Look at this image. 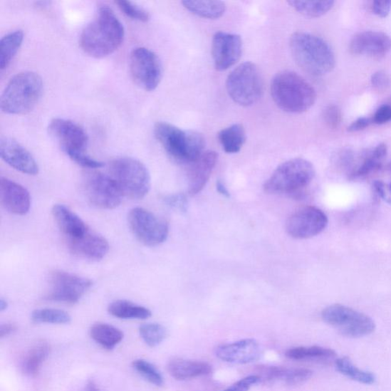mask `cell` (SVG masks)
I'll use <instances>...</instances> for the list:
<instances>
[{
    "label": "cell",
    "mask_w": 391,
    "mask_h": 391,
    "mask_svg": "<svg viewBox=\"0 0 391 391\" xmlns=\"http://www.w3.org/2000/svg\"><path fill=\"white\" fill-rule=\"evenodd\" d=\"M7 308H8V302L5 299L1 298V300H0V311L4 312Z\"/></svg>",
    "instance_id": "obj_51"
},
{
    "label": "cell",
    "mask_w": 391,
    "mask_h": 391,
    "mask_svg": "<svg viewBox=\"0 0 391 391\" xmlns=\"http://www.w3.org/2000/svg\"><path fill=\"white\" fill-rule=\"evenodd\" d=\"M92 339L102 347L112 350L123 340V333L116 327L103 323L93 325L90 329Z\"/></svg>",
    "instance_id": "obj_27"
},
{
    "label": "cell",
    "mask_w": 391,
    "mask_h": 391,
    "mask_svg": "<svg viewBox=\"0 0 391 391\" xmlns=\"http://www.w3.org/2000/svg\"><path fill=\"white\" fill-rule=\"evenodd\" d=\"M293 360H329L336 356L334 350L320 346L297 347L291 348L285 354Z\"/></svg>",
    "instance_id": "obj_34"
},
{
    "label": "cell",
    "mask_w": 391,
    "mask_h": 391,
    "mask_svg": "<svg viewBox=\"0 0 391 391\" xmlns=\"http://www.w3.org/2000/svg\"><path fill=\"white\" fill-rule=\"evenodd\" d=\"M216 355L220 360L228 363L249 364L258 360L261 348L256 340L246 339L219 346Z\"/></svg>",
    "instance_id": "obj_20"
},
{
    "label": "cell",
    "mask_w": 391,
    "mask_h": 391,
    "mask_svg": "<svg viewBox=\"0 0 391 391\" xmlns=\"http://www.w3.org/2000/svg\"><path fill=\"white\" fill-rule=\"evenodd\" d=\"M68 244L75 255L90 261L102 260L110 249L108 241L90 230L79 239L68 240Z\"/></svg>",
    "instance_id": "obj_21"
},
{
    "label": "cell",
    "mask_w": 391,
    "mask_h": 391,
    "mask_svg": "<svg viewBox=\"0 0 391 391\" xmlns=\"http://www.w3.org/2000/svg\"><path fill=\"white\" fill-rule=\"evenodd\" d=\"M50 353L51 347L47 343L41 342L34 345L25 356L24 372L29 376H36Z\"/></svg>",
    "instance_id": "obj_31"
},
{
    "label": "cell",
    "mask_w": 391,
    "mask_h": 391,
    "mask_svg": "<svg viewBox=\"0 0 391 391\" xmlns=\"http://www.w3.org/2000/svg\"><path fill=\"white\" fill-rule=\"evenodd\" d=\"M328 225V218L321 209L305 207L296 211L288 219L286 230L294 239H306L321 234Z\"/></svg>",
    "instance_id": "obj_15"
},
{
    "label": "cell",
    "mask_w": 391,
    "mask_h": 391,
    "mask_svg": "<svg viewBox=\"0 0 391 391\" xmlns=\"http://www.w3.org/2000/svg\"><path fill=\"white\" fill-rule=\"evenodd\" d=\"M128 220L132 234L145 246L160 245L168 236L167 221L149 210L140 207L134 208L130 212Z\"/></svg>",
    "instance_id": "obj_12"
},
{
    "label": "cell",
    "mask_w": 391,
    "mask_h": 391,
    "mask_svg": "<svg viewBox=\"0 0 391 391\" xmlns=\"http://www.w3.org/2000/svg\"><path fill=\"white\" fill-rule=\"evenodd\" d=\"M50 136L69 157L86 152L88 136L85 130L71 120L55 118L48 127Z\"/></svg>",
    "instance_id": "obj_14"
},
{
    "label": "cell",
    "mask_w": 391,
    "mask_h": 391,
    "mask_svg": "<svg viewBox=\"0 0 391 391\" xmlns=\"http://www.w3.org/2000/svg\"><path fill=\"white\" fill-rule=\"evenodd\" d=\"M121 11L129 18L133 20L140 21V22L147 23L150 19V14L149 12L140 6H137L135 4L130 1H125V0H119L115 2Z\"/></svg>",
    "instance_id": "obj_39"
},
{
    "label": "cell",
    "mask_w": 391,
    "mask_h": 391,
    "mask_svg": "<svg viewBox=\"0 0 391 391\" xmlns=\"http://www.w3.org/2000/svg\"><path fill=\"white\" fill-rule=\"evenodd\" d=\"M124 27L113 9L103 6L82 31L80 46L85 54L103 58L113 54L122 44Z\"/></svg>",
    "instance_id": "obj_1"
},
{
    "label": "cell",
    "mask_w": 391,
    "mask_h": 391,
    "mask_svg": "<svg viewBox=\"0 0 391 391\" xmlns=\"http://www.w3.org/2000/svg\"><path fill=\"white\" fill-rule=\"evenodd\" d=\"M84 192L90 204L104 209L119 207L123 197L114 179L100 172H92L86 176Z\"/></svg>",
    "instance_id": "obj_13"
},
{
    "label": "cell",
    "mask_w": 391,
    "mask_h": 391,
    "mask_svg": "<svg viewBox=\"0 0 391 391\" xmlns=\"http://www.w3.org/2000/svg\"><path fill=\"white\" fill-rule=\"evenodd\" d=\"M24 33L22 30L12 31L0 41V69L3 71L10 65L21 46L23 44Z\"/></svg>",
    "instance_id": "obj_30"
},
{
    "label": "cell",
    "mask_w": 391,
    "mask_h": 391,
    "mask_svg": "<svg viewBox=\"0 0 391 391\" xmlns=\"http://www.w3.org/2000/svg\"><path fill=\"white\" fill-rule=\"evenodd\" d=\"M110 314L122 320H146L152 316L150 310L145 306L125 300H118L110 304Z\"/></svg>",
    "instance_id": "obj_26"
},
{
    "label": "cell",
    "mask_w": 391,
    "mask_h": 391,
    "mask_svg": "<svg viewBox=\"0 0 391 391\" xmlns=\"http://www.w3.org/2000/svg\"><path fill=\"white\" fill-rule=\"evenodd\" d=\"M140 333L143 341L150 347L160 345L167 336V330L158 323H146L140 326Z\"/></svg>",
    "instance_id": "obj_37"
},
{
    "label": "cell",
    "mask_w": 391,
    "mask_h": 391,
    "mask_svg": "<svg viewBox=\"0 0 391 391\" xmlns=\"http://www.w3.org/2000/svg\"><path fill=\"white\" fill-rule=\"evenodd\" d=\"M373 186L378 197L382 198L385 202L391 205V183L387 184L377 181L374 182Z\"/></svg>",
    "instance_id": "obj_44"
},
{
    "label": "cell",
    "mask_w": 391,
    "mask_h": 391,
    "mask_svg": "<svg viewBox=\"0 0 391 391\" xmlns=\"http://www.w3.org/2000/svg\"><path fill=\"white\" fill-rule=\"evenodd\" d=\"M31 320L36 323L67 324L71 322V317L61 310L41 309L31 313Z\"/></svg>",
    "instance_id": "obj_36"
},
{
    "label": "cell",
    "mask_w": 391,
    "mask_h": 391,
    "mask_svg": "<svg viewBox=\"0 0 391 391\" xmlns=\"http://www.w3.org/2000/svg\"><path fill=\"white\" fill-rule=\"evenodd\" d=\"M218 155L213 151L204 152L192 163L188 177V192L194 196L202 192L217 165Z\"/></svg>",
    "instance_id": "obj_22"
},
{
    "label": "cell",
    "mask_w": 391,
    "mask_h": 391,
    "mask_svg": "<svg viewBox=\"0 0 391 391\" xmlns=\"http://www.w3.org/2000/svg\"><path fill=\"white\" fill-rule=\"evenodd\" d=\"M391 120V107L389 105H383L376 111L372 122L382 125Z\"/></svg>",
    "instance_id": "obj_45"
},
{
    "label": "cell",
    "mask_w": 391,
    "mask_h": 391,
    "mask_svg": "<svg viewBox=\"0 0 391 391\" xmlns=\"http://www.w3.org/2000/svg\"><path fill=\"white\" fill-rule=\"evenodd\" d=\"M165 203L172 208L185 212L187 209V199L183 194L167 196L165 198Z\"/></svg>",
    "instance_id": "obj_43"
},
{
    "label": "cell",
    "mask_w": 391,
    "mask_h": 391,
    "mask_svg": "<svg viewBox=\"0 0 391 391\" xmlns=\"http://www.w3.org/2000/svg\"><path fill=\"white\" fill-rule=\"evenodd\" d=\"M229 97L242 107L259 101L263 92V80L259 68L251 62L241 63L230 73L226 80Z\"/></svg>",
    "instance_id": "obj_8"
},
{
    "label": "cell",
    "mask_w": 391,
    "mask_h": 391,
    "mask_svg": "<svg viewBox=\"0 0 391 391\" xmlns=\"http://www.w3.org/2000/svg\"><path fill=\"white\" fill-rule=\"evenodd\" d=\"M218 140L226 153H238L246 140L244 126L234 124L221 130L218 133Z\"/></svg>",
    "instance_id": "obj_29"
},
{
    "label": "cell",
    "mask_w": 391,
    "mask_h": 391,
    "mask_svg": "<svg viewBox=\"0 0 391 391\" xmlns=\"http://www.w3.org/2000/svg\"><path fill=\"white\" fill-rule=\"evenodd\" d=\"M110 177L123 196L134 199L144 198L151 188V176L146 166L135 158H115L110 165Z\"/></svg>",
    "instance_id": "obj_7"
},
{
    "label": "cell",
    "mask_w": 391,
    "mask_h": 391,
    "mask_svg": "<svg viewBox=\"0 0 391 391\" xmlns=\"http://www.w3.org/2000/svg\"><path fill=\"white\" fill-rule=\"evenodd\" d=\"M184 6L189 12L203 18L217 19L223 16L226 12V4L221 1H194V0H186L183 1Z\"/></svg>",
    "instance_id": "obj_33"
},
{
    "label": "cell",
    "mask_w": 391,
    "mask_h": 391,
    "mask_svg": "<svg viewBox=\"0 0 391 391\" xmlns=\"http://www.w3.org/2000/svg\"><path fill=\"white\" fill-rule=\"evenodd\" d=\"M261 379L259 375L248 376L241 379L239 382L224 391H249L253 385L261 382Z\"/></svg>",
    "instance_id": "obj_41"
},
{
    "label": "cell",
    "mask_w": 391,
    "mask_h": 391,
    "mask_svg": "<svg viewBox=\"0 0 391 391\" xmlns=\"http://www.w3.org/2000/svg\"><path fill=\"white\" fill-rule=\"evenodd\" d=\"M372 122V120L367 118H358L348 127V130L353 132L361 131L366 129Z\"/></svg>",
    "instance_id": "obj_47"
},
{
    "label": "cell",
    "mask_w": 391,
    "mask_h": 391,
    "mask_svg": "<svg viewBox=\"0 0 391 391\" xmlns=\"http://www.w3.org/2000/svg\"><path fill=\"white\" fill-rule=\"evenodd\" d=\"M291 54L298 65L313 76H323L335 66L332 48L323 38L306 33H294L290 41Z\"/></svg>",
    "instance_id": "obj_3"
},
{
    "label": "cell",
    "mask_w": 391,
    "mask_h": 391,
    "mask_svg": "<svg viewBox=\"0 0 391 391\" xmlns=\"http://www.w3.org/2000/svg\"><path fill=\"white\" fill-rule=\"evenodd\" d=\"M350 48L355 55L382 58L391 49V38L382 31H366L353 37Z\"/></svg>",
    "instance_id": "obj_18"
},
{
    "label": "cell",
    "mask_w": 391,
    "mask_h": 391,
    "mask_svg": "<svg viewBox=\"0 0 391 391\" xmlns=\"http://www.w3.org/2000/svg\"><path fill=\"white\" fill-rule=\"evenodd\" d=\"M2 160L15 170L28 175H36L39 167L35 157L25 147L12 138L2 137L0 140Z\"/></svg>",
    "instance_id": "obj_17"
},
{
    "label": "cell",
    "mask_w": 391,
    "mask_h": 391,
    "mask_svg": "<svg viewBox=\"0 0 391 391\" xmlns=\"http://www.w3.org/2000/svg\"><path fill=\"white\" fill-rule=\"evenodd\" d=\"M288 4L300 14L308 17H320L333 7L331 0L325 1H288Z\"/></svg>",
    "instance_id": "obj_35"
},
{
    "label": "cell",
    "mask_w": 391,
    "mask_h": 391,
    "mask_svg": "<svg viewBox=\"0 0 391 391\" xmlns=\"http://www.w3.org/2000/svg\"><path fill=\"white\" fill-rule=\"evenodd\" d=\"M85 391H100L99 387L93 382H90L85 389Z\"/></svg>",
    "instance_id": "obj_50"
},
{
    "label": "cell",
    "mask_w": 391,
    "mask_h": 391,
    "mask_svg": "<svg viewBox=\"0 0 391 391\" xmlns=\"http://www.w3.org/2000/svg\"><path fill=\"white\" fill-rule=\"evenodd\" d=\"M389 167H390V170H391V162H390V165H389Z\"/></svg>",
    "instance_id": "obj_52"
},
{
    "label": "cell",
    "mask_w": 391,
    "mask_h": 391,
    "mask_svg": "<svg viewBox=\"0 0 391 391\" xmlns=\"http://www.w3.org/2000/svg\"><path fill=\"white\" fill-rule=\"evenodd\" d=\"M49 284L48 301L75 304L90 289L93 282L75 273L56 270L50 273Z\"/></svg>",
    "instance_id": "obj_11"
},
{
    "label": "cell",
    "mask_w": 391,
    "mask_h": 391,
    "mask_svg": "<svg viewBox=\"0 0 391 391\" xmlns=\"http://www.w3.org/2000/svg\"><path fill=\"white\" fill-rule=\"evenodd\" d=\"M335 367L340 374L358 383L371 385L376 382V377L372 372L358 368L350 358L342 357L336 359Z\"/></svg>",
    "instance_id": "obj_32"
},
{
    "label": "cell",
    "mask_w": 391,
    "mask_h": 391,
    "mask_svg": "<svg viewBox=\"0 0 391 391\" xmlns=\"http://www.w3.org/2000/svg\"><path fill=\"white\" fill-rule=\"evenodd\" d=\"M315 168L303 158H294L281 165L264 184L269 194H300L313 181Z\"/></svg>",
    "instance_id": "obj_6"
},
{
    "label": "cell",
    "mask_w": 391,
    "mask_h": 391,
    "mask_svg": "<svg viewBox=\"0 0 391 391\" xmlns=\"http://www.w3.org/2000/svg\"><path fill=\"white\" fill-rule=\"evenodd\" d=\"M371 82L375 89L379 91L387 90L391 86V79L385 71H380L374 73Z\"/></svg>",
    "instance_id": "obj_42"
},
{
    "label": "cell",
    "mask_w": 391,
    "mask_h": 391,
    "mask_svg": "<svg viewBox=\"0 0 391 391\" xmlns=\"http://www.w3.org/2000/svg\"><path fill=\"white\" fill-rule=\"evenodd\" d=\"M217 189L218 190V192L226 197H229V193L228 192V189L226 188V187L225 186V184L221 182V181H218L217 183Z\"/></svg>",
    "instance_id": "obj_49"
},
{
    "label": "cell",
    "mask_w": 391,
    "mask_h": 391,
    "mask_svg": "<svg viewBox=\"0 0 391 391\" xmlns=\"http://www.w3.org/2000/svg\"><path fill=\"white\" fill-rule=\"evenodd\" d=\"M242 54V40L236 34L219 31L213 38L212 56L217 71L234 66Z\"/></svg>",
    "instance_id": "obj_16"
},
{
    "label": "cell",
    "mask_w": 391,
    "mask_h": 391,
    "mask_svg": "<svg viewBox=\"0 0 391 391\" xmlns=\"http://www.w3.org/2000/svg\"><path fill=\"white\" fill-rule=\"evenodd\" d=\"M387 153V145L384 143L378 145L366 155L362 165L350 174V178L351 179H362L379 170Z\"/></svg>",
    "instance_id": "obj_28"
},
{
    "label": "cell",
    "mask_w": 391,
    "mask_h": 391,
    "mask_svg": "<svg viewBox=\"0 0 391 391\" xmlns=\"http://www.w3.org/2000/svg\"><path fill=\"white\" fill-rule=\"evenodd\" d=\"M323 118L325 124L331 129H336L342 122V113L336 105H329L323 113Z\"/></svg>",
    "instance_id": "obj_40"
},
{
    "label": "cell",
    "mask_w": 391,
    "mask_h": 391,
    "mask_svg": "<svg viewBox=\"0 0 391 391\" xmlns=\"http://www.w3.org/2000/svg\"><path fill=\"white\" fill-rule=\"evenodd\" d=\"M51 212L58 226L68 241L79 239L90 230L83 220L65 205L56 204Z\"/></svg>",
    "instance_id": "obj_23"
},
{
    "label": "cell",
    "mask_w": 391,
    "mask_h": 391,
    "mask_svg": "<svg viewBox=\"0 0 391 391\" xmlns=\"http://www.w3.org/2000/svg\"><path fill=\"white\" fill-rule=\"evenodd\" d=\"M0 199L9 213L19 216L28 213L31 207L29 192L12 179L4 177L0 178Z\"/></svg>",
    "instance_id": "obj_19"
},
{
    "label": "cell",
    "mask_w": 391,
    "mask_h": 391,
    "mask_svg": "<svg viewBox=\"0 0 391 391\" xmlns=\"http://www.w3.org/2000/svg\"><path fill=\"white\" fill-rule=\"evenodd\" d=\"M372 11L379 17H387L391 11V1L373 2Z\"/></svg>",
    "instance_id": "obj_46"
},
{
    "label": "cell",
    "mask_w": 391,
    "mask_h": 391,
    "mask_svg": "<svg viewBox=\"0 0 391 391\" xmlns=\"http://www.w3.org/2000/svg\"><path fill=\"white\" fill-rule=\"evenodd\" d=\"M167 371L176 380H185L209 375L212 366L204 362L174 358L169 362Z\"/></svg>",
    "instance_id": "obj_24"
},
{
    "label": "cell",
    "mask_w": 391,
    "mask_h": 391,
    "mask_svg": "<svg viewBox=\"0 0 391 391\" xmlns=\"http://www.w3.org/2000/svg\"><path fill=\"white\" fill-rule=\"evenodd\" d=\"M271 93L278 107L290 113L308 111L316 100V93L311 84L290 71L280 72L273 78Z\"/></svg>",
    "instance_id": "obj_2"
},
{
    "label": "cell",
    "mask_w": 391,
    "mask_h": 391,
    "mask_svg": "<svg viewBox=\"0 0 391 391\" xmlns=\"http://www.w3.org/2000/svg\"><path fill=\"white\" fill-rule=\"evenodd\" d=\"M131 77L137 86L145 91H153L162 78V65L160 58L146 48H135L130 58Z\"/></svg>",
    "instance_id": "obj_10"
},
{
    "label": "cell",
    "mask_w": 391,
    "mask_h": 391,
    "mask_svg": "<svg viewBox=\"0 0 391 391\" xmlns=\"http://www.w3.org/2000/svg\"><path fill=\"white\" fill-rule=\"evenodd\" d=\"M133 367L137 372L140 374L147 382L155 386H162L164 378L160 371L150 363L138 359L133 362Z\"/></svg>",
    "instance_id": "obj_38"
},
{
    "label": "cell",
    "mask_w": 391,
    "mask_h": 391,
    "mask_svg": "<svg viewBox=\"0 0 391 391\" xmlns=\"http://www.w3.org/2000/svg\"><path fill=\"white\" fill-rule=\"evenodd\" d=\"M154 133L167 154L178 163L192 164L204 152L206 142L202 133L165 122L156 123Z\"/></svg>",
    "instance_id": "obj_4"
},
{
    "label": "cell",
    "mask_w": 391,
    "mask_h": 391,
    "mask_svg": "<svg viewBox=\"0 0 391 391\" xmlns=\"http://www.w3.org/2000/svg\"><path fill=\"white\" fill-rule=\"evenodd\" d=\"M42 92L43 81L37 73H19L10 79L2 93L1 110L9 115L27 114L35 109Z\"/></svg>",
    "instance_id": "obj_5"
},
{
    "label": "cell",
    "mask_w": 391,
    "mask_h": 391,
    "mask_svg": "<svg viewBox=\"0 0 391 391\" xmlns=\"http://www.w3.org/2000/svg\"><path fill=\"white\" fill-rule=\"evenodd\" d=\"M322 318L347 337L367 336L373 333L376 328L371 317L341 304L327 306L322 312Z\"/></svg>",
    "instance_id": "obj_9"
},
{
    "label": "cell",
    "mask_w": 391,
    "mask_h": 391,
    "mask_svg": "<svg viewBox=\"0 0 391 391\" xmlns=\"http://www.w3.org/2000/svg\"><path fill=\"white\" fill-rule=\"evenodd\" d=\"M16 330V326L13 323H5L0 327V337L3 338L9 335L14 333Z\"/></svg>",
    "instance_id": "obj_48"
},
{
    "label": "cell",
    "mask_w": 391,
    "mask_h": 391,
    "mask_svg": "<svg viewBox=\"0 0 391 391\" xmlns=\"http://www.w3.org/2000/svg\"><path fill=\"white\" fill-rule=\"evenodd\" d=\"M259 372L267 380H281L290 385L304 383L313 375V372L309 369L287 368L280 366L261 367Z\"/></svg>",
    "instance_id": "obj_25"
}]
</instances>
